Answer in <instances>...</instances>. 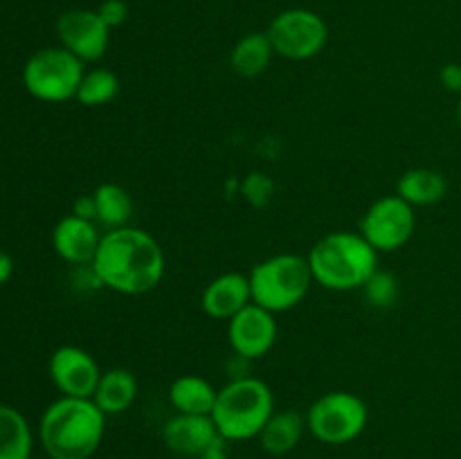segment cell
Returning <instances> with one entry per match:
<instances>
[{"label":"cell","instance_id":"4dcf8cb0","mask_svg":"<svg viewBox=\"0 0 461 459\" xmlns=\"http://www.w3.org/2000/svg\"><path fill=\"white\" fill-rule=\"evenodd\" d=\"M457 122L461 126V93H459V102H457Z\"/></svg>","mask_w":461,"mask_h":459},{"label":"cell","instance_id":"9c48e42d","mask_svg":"<svg viewBox=\"0 0 461 459\" xmlns=\"http://www.w3.org/2000/svg\"><path fill=\"white\" fill-rule=\"evenodd\" d=\"M414 230H417V212L399 194L374 201L360 220V234L378 255L401 250L414 237Z\"/></svg>","mask_w":461,"mask_h":459},{"label":"cell","instance_id":"7402d4cb","mask_svg":"<svg viewBox=\"0 0 461 459\" xmlns=\"http://www.w3.org/2000/svg\"><path fill=\"white\" fill-rule=\"evenodd\" d=\"M97 202V223L108 230H117L129 225L133 216V201L131 194L117 183H104L93 192Z\"/></svg>","mask_w":461,"mask_h":459},{"label":"cell","instance_id":"5b68a950","mask_svg":"<svg viewBox=\"0 0 461 459\" xmlns=\"http://www.w3.org/2000/svg\"><path fill=\"white\" fill-rule=\"evenodd\" d=\"M248 279L252 302L275 315L300 306L315 284L309 259L295 252H282L261 259L252 266Z\"/></svg>","mask_w":461,"mask_h":459},{"label":"cell","instance_id":"83f0119b","mask_svg":"<svg viewBox=\"0 0 461 459\" xmlns=\"http://www.w3.org/2000/svg\"><path fill=\"white\" fill-rule=\"evenodd\" d=\"M72 214L97 223V202H95L93 194H84V196L75 198V202H72Z\"/></svg>","mask_w":461,"mask_h":459},{"label":"cell","instance_id":"f546056e","mask_svg":"<svg viewBox=\"0 0 461 459\" xmlns=\"http://www.w3.org/2000/svg\"><path fill=\"white\" fill-rule=\"evenodd\" d=\"M198 459H230V457H228V450H225V446H216V448H212L210 453L201 454Z\"/></svg>","mask_w":461,"mask_h":459},{"label":"cell","instance_id":"8fae6325","mask_svg":"<svg viewBox=\"0 0 461 459\" xmlns=\"http://www.w3.org/2000/svg\"><path fill=\"white\" fill-rule=\"evenodd\" d=\"M228 342L237 356L246 360L264 358L277 342V320L264 306L250 304L228 320Z\"/></svg>","mask_w":461,"mask_h":459},{"label":"cell","instance_id":"e0dca14e","mask_svg":"<svg viewBox=\"0 0 461 459\" xmlns=\"http://www.w3.org/2000/svg\"><path fill=\"white\" fill-rule=\"evenodd\" d=\"M396 194L403 198L405 202L417 210V207H430L437 205L448 194V180L441 171L428 169V166H417V169H408L396 183Z\"/></svg>","mask_w":461,"mask_h":459},{"label":"cell","instance_id":"ba28073f","mask_svg":"<svg viewBox=\"0 0 461 459\" xmlns=\"http://www.w3.org/2000/svg\"><path fill=\"white\" fill-rule=\"evenodd\" d=\"M266 34L277 57L288 61H309L327 48L329 27L320 14L304 7H293L279 12L270 21Z\"/></svg>","mask_w":461,"mask_h":459},{"label":"cell","instance_id":"277c9868","mask_svg":"<svg viewBox=\"0 0 461 459\" xmlns=\"http://www.w3.org/2000/svg\"><path fill=\"white\" fill-rule=\"evenodd\" d=\"M273 412V390L261 378L241 376L221 387L212 418L225 441H248L259 436Z\"/></svg>","mask_w":461,"mask_h":459},{"label":"cell","instance_id":"d6986e66","mask_svg":"<svg viewBox=\"0 0 461 459\" xmlns=\"http://www.w3.org/2000/svg\"><path fill=\"white\" fill-rule=\"evenodd\" d=\"M219 390L207 378L196 374L178 376L169 385V403L178 414H205L212 417Z\"/></svg>","mask_w":461,"mask_h":459},{"label":"cell","instance_id":"30bf717a","mask_svg":"<svg viewBox=\"0 0 461 459\" xmlns=\"http://www.w3.org/2000/svg\"><path fill=\"white\" fill-rule=\"evenodd\" d=\"M57 34L61 48L84 63H97L106 57L111 27L102 21L97 9H68L59 16Z\"/></svg>","mask_w":461,"mask_h":459},{"label":"cell","instance_id":"8992f818","mask_svg":"<svg viewBox=\"0 0 461 459\" xmlns=\"http://www.w3.org/2000/svg\"><path fill=\"white\" fill-rule=\"evenodd\" d=\"M306 430L329 446H345L358 439L369 421V408L358 394L333 390L318 396L306 410Z\"/></svg>","mask_w":461,"mask_h":459},{"label":"cell","instance_id":"6da1fadb","mask_svg":"<svg viewBox=\"0 0 461 459\" xmlns=\"http://www.w3.org/2000/svg\"><path fill=\"white\" fill-rule=\"evenodd\" d=\"M90 266L104 288L122 295H144L160 286L167 259L153 234L124 225L102 234Z\"/></svg>","mask_w":461,"mask_h":459},{"label":"cell","instance_id":"cb8c5ba5","mask_svg":"<svg viewBox=\"0 0 461 459\" xmlns=\"http://www.w3.org/2000/svg\"><path fill=\"white\" fill-rule=\"evenodd\" d=\"M360 291H363L365 302H367L372 309H378V310L392 309V306L399 302V295H401L399 279H396L392 273H387V270H381V268H378L376 273L365 282V286L360 288Z\"/></svg>","mask_w":461,"mask_h":459},{"label":"cell","instance_id":"603a6c76","mask_svg":"<svg viewBox=\"0 0 461 459\" xmlns=\"http://www.w3.org/2000/svg\"><path fill=\"white\" fill-rule=\"evenodd\" d=\"M117 93H120V79H117L115 72L108 70V68H93V70L84 72V79H81L75 99L81 106L99 108L111 104L117 97Z\"/></svg>","mask_w":461,"mask_h":459},{"label":"cell","instance_id":"7a4b0ae2","mask_svg":"<svg viewBox=\"0 0 461 459\" xmlns=\"http://www.w3.org/2000/svg\"><path fill=\"white\" fill-rule=\"evenodd\" d=\"M106 435V414L93 399L61 396L41 417L39 436L50 459H90Z\"/></svg>","mask_w":461,"mask_h":459},{"label":"cell","instance_id":"f1b7e54d","mask_svg":"<svg viewBox=\"0 0 461 459\" xmlns=\"http://www.w3.org/2000/svg\"><path fill=\"white\" fill-rule=\"evenodd\" d=\"M12 273H14V259L7 255V252H0V286H3L5 282H9Z\"/></svg>","mask_w":461,"mask_h":459},{"label":"cell","instance_id":"9a60e30c","mask_svg":"<svg viewBox=\"0 0 461 459\" xmlns=\"http://www.w3.org/2000/svg\"><path fill=\"white\" fill-rule=\"evenodd\" d=\"M250 302V279L243 273L219 274L207 284L201 295L203 310L212 320H232Z\"/></svg>","mask_w":461,"mask_h":459},{"label":"cell","instance_id":"52a82bcc","mask_svg":"<svg viewBox=\"0 0 461 459\" xmlns=\"http://www.w3.org/2000/svg\"><path fill=\"white\" fill-rule=\"evenodd\" d=\"M84 72V61L66 48H43L27 58L23 84L32 97L61 104L77 97Z\"/></svg>","mask_w":461,"mask_h":459},{"label":"cell","instance_id":"44dd1931","mask_svg":"<svg viewBox=\"0 0 461 459\" xmlns=\"http://www.w3.org/2000/svg\"><path fill=\"white\" fill-rule=\"evenodd\" d=\"M32 430L16 408L0 405V459H30Z\"/></svg>","mask_w":461,"mask_h":459},{"label":"cell","instance_id":"484cf974","mask_svg":"<svg viewBox=\"0 0 461 459\" xmlns=\"http://www.w3.org/2000/svg\"><path fill=\"white\" fill-rule=\"evenodd\" d=\"M97 14L111 30H117V27L124 25L126 18H129V4H126L124 0H104L97 7Z\"/></svg>","mask_w":461,"mask_h":459},{"label":"cell","instance_id":"7c38bea8","mask_svg":"<svg viewBox=\"0 0 461 459\" xmlns=\"http://www.w3.org/2000/svg\"><path fill=\"white\" fill-rule=\"evenodd\" d=\"M50 378L63 396L93 399L97 382L102 378L97 360L81 346H59L50 356Z\"/></svg>","mask_w":461,"mask_h":459},{"label":"cell","instance_id":"5bb4252c","mask_svg":"<svg viewBox=\"0 0 461 459\" xmlns=\"http://www.w3.org/2000/svg\"><path fill=\"white\" fill-rule=\"evenodd\" d=\"M99 241H102V234L97 232L95 220L81 219L75 214L63 216L52 230L54 252L70 266L93 264Z\"/></svg>","mask_w":461,"mask_h":459},{"label":"cell","instance_id":"4316f807","mask_svg":"<svg viewBox=\"0 0 461 459\" xmlns=\"http://www.w3.org/2000/svg\"><path fill=\"white\" fill-rule=\"evenodd\" d=\"M439 84L450 93H461V66L459 63H446L439 70Z\"/></svg>","mask_w":461,"mask_h":459},{"label":"cell","instance_id":"2e32d148","mask_svg":"<svg viewBox=\"0 0 461 459\" xmlns=\"http://www.w3.org/2000/svg\"><path fill=\"white\" fill-rule=\"evenodd\" d=\"M306 430V417L300 410H275L273 417L259 432L261 448L268 454L282 457L297 448Z\"/></svg>","mask_w":461,"mask_h":459},{"label":"cell","instance_id":"d4e9b609","mask_svg":"<svg viewBox=\"0 0 461 459\" xmlns=\"http://www.w3.org/2000/svg\"><path fill=\"white\" fill-rule=\"evenodd\" d=\"M239 194L255 210H264L275 198V180L264 171H250L239 180Z\"/></svg>","mask_w":461,"mask_h":459},{"label":"cell","instance_id":"ac0fdd59","mask_svg":"<svg viewBox=\"0 0 461 459\" xmlns=\"http://www.w3.org/2000/svg\"><path fill=\"white\" fill-rule=\"evenodd\" d=\"M135 396H138L135 374L124 367H113L108 372H102L93 400L106 417H111V414L126 412L133 405Z\"/></svg>","mask_w":461,"mask_h":459},{"label":"cell","instance_id":"ffe728a7","mask_svg":"<svg viewBox=\"0 0 461 459\" xmlns=\"http://www.w3.org/2000/svg\"><path fill=\"white\" fill-rule=\"evenodd\" d=\"M273 57L275 50L270 45L268 34L266 32H250L234 43L232 52H230V66L239 76L255 79L268 70Z\"/></svg>","mask_w":461,"mask_h":459},{"label":"cell","instance_id":"4fadbf2b","mask_svg":"<svg viewBox=\"0 0 461 459\" xmlns=\"http://www.w3.org/2000/svg\"><path fill=\"white\" fill-rule=\"evenodd\" d=\"M162 441H165V446L171 453L187 459H198L201 454L216 448V446L228 444L219 435L212 417L178 412L162 426Z\"/></svg>","mask_w":461,"mask_h":459},{"label":"cell","instance_id":"3957f363","mask_svg":"<svg viewBox=\"0 0 461 459\" xmlns=\"http://www.w3.org/2000/svg\"><path fill=\"white\" fill-rule=\"evenodd\" d=\"M378 252L351 230H336L313 243L306 259L315 284L333 292L360 291L378 270Z\"/></svg>","mask_w":461,"mask_h":459}]
</instances>
